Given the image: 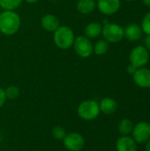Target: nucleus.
I'll return each instance as SVG.
<instances>
[{"label":"nucleus","mask_w":150,"mask_h":151,"mask_svg":"<svg viewBox=\"0 0 150 151\" xmlns=\"http://www.w3.org/2000/svg\"><path fill=\"white\" fill-rule=\"evenodd\" d=\"M124 1H126V2H131V1H133V0H124Z\"/></svg>","instance_id":"nucleus-29"},{"label":"nucleus","mask_w":150,"mask_h":151,"mask_svg":"<svg viewBox=\"0 0 150 151\" xmlns=\"http://www.w3.org/2000/svg\"><path fill=\"white\" fill-rule=\"evenodd\" d=\"M41 26L43 30L47 32H55L57 28L60 26V21L57 16L51 13H47L43 15L41 19Z\"/></svg>","instance_id":"nucleus-11"},{"label":"nucleus","mask_w":150,"mask_h":151,"mask_svg":"<svg viewBox=\"0 0 150 151\" xmlns=\"http://www.w3.org/2000/svg\"><path fill=\"white\" fill-rule=\"evenodd\" d=\"M21 27V18L15 11H4L0 12V32L2 35L11 36Z\"/></svg>","instance_id":"nucleus-1"},{"label":"nucleus","mask_w":150,"mask_h":151,"mask_svg":"<svg viewBox=\"0 0 150 151\" xmlns=\"http://www.w3.org/2000/svg\"><path fill=\"white\" fill-rule=\"evenodd\" d=\"M77 11L83 15L91 14L96 9V1L95 0H78L76 3Z\"/></svg>","instance_id":"nucleus-15"},{"label":"nucleus","mask_w":150,"mask_h":151,"mask_svg":"<svg viewBox=\"0 0 150 151\" xmlns=\"http://www.w3.org/2000/svg\"><path fill=\"white\" fill-rule=\"evenodd\" d=\"M142 3L146 6H150V0H142Z\"/></svg>","instance_id":"nucleus-28"},{"label":"nucleus","mask_w":150,"mask_h":151,"mask_svg":"<svg viewBox=\"0 0 150 151\" xmlns=\"http://www.w3.org/2000/svg\"><path fill=\"white\" fill-rule=\"evenodd\" d=\"M116 150L117 151H137V142L133 138L123 135L117 140Z\"/></svg>","instance_id":"nucleus-12"},{"label":"nucleus","mask_w":150,"mask_h":151,"mask_svg":"<svg viewBox=\"0 0 150 151\" xmlns=\"http://www.w3.org/2000/svg\"><path fill=\"white\" fill-rule=\"evenodd\" d=\"M1 35H2V34H1V32H0V38H1Z\"/></svg>","instance_id":"nucleus-31"},{"label":"nucleus","mask_w":150,"mask_h":151,"mask_svg":"<svg viewBox=\"0 0 150 151\" xmlns=\"http://www.w3.org/2000/svg\"><path fill=\"white\" fill-rule=\"evenodd\" d=\"M93 50L95 55L103 56L109 50V42L104 39H100L93 45Z\"/></svg>","instance_id":"nucleus-17"},{"label":"nucleus","mask_w":150,"mask_h":151,"mask_svg":"<svg viewBox=\"0 0 150 151\" xmlns=\"http://www.w3.org/2000/svg\"><path fill=\"white\" fill-rule=\"evenodd\" d=\"M51 134L55 140L57 141H63L65 136L66 135V131L65 129L61 127V126H56L52 128L51 130Z\"/></svg>","instance_id":"nucleus-21"},{"label":"nucleus","mask_w":150,"mask_h":151,"mask_svg":"<svg viewBox=\"0 0 150 151\" xmlns=\"http://www.w3.org/2000/svg\"><path fill=\"white\" fill-rule=\"evenodd\" d=\"M137 69H138V68H137L134 65H133V64L130 63V64L128 65L127 68H126V71H127V73H128L129 74H132V75H133V74L137 71Z\"/></svg>","instance_id":"nucleus-24"},{"label":"nucleus","mask_w":150,"mask_h":151,"mask_svg":"<svg viewBox=\"0 0 150 151\" xmlns=\"http://www.w3.org/2000/svg\"><path fill=\"white\" fill-rule=\"evenodd\" d=\"M143 35L142 29L141 26L135 23H132L127 25L124 28V37H126L130 42L139 41Z\"/></svg>","instance_id":"nucleus-13"},{"label":"nucleus","mask_w":150,"mask_h":151,"mask_svg":"<svg viewBox=\"0 0 150 151\" xmlns=\"http://www.w3.org/2000/svg\"><path fill=\"white\" fill-rule=\"evenodd\" d=\"M95 1H97V0H95Z\"/></svg>","instance_id":"nucleus-34"},{"label":"nucleus","mask_w":150,"mask_h":151,"mask_svg":"<svg viewBox=\"0 0 150 151\" xmlns=\"http://www.w3.org/2000/svg\"><path fill=\"white\" fill-rule=\"evenodd\" d=\"M100 112L99 103L93 99L82 101L77 108L78 116L86 121H91L97 119Z\"/></svg>","instance_id":"nucleus-3"},{"label":"nucleus","mask_w":150,"mask_h":151,"mask_svg":"<svg viewBox=\"0 0 150 151\" xmlns=\"http://www.w3.org/2000/svg\"><path fill=\"white\" fill-rule=\"evenodd\" d=\"M133 140L138 143H146L150 139V126L147 122H139L132 131Z\"/></svg>","instance_id":"nucleus-9"},{"label":"nucleus","mask_w":150,"mask_h":151,"mask_svg":"<svg viewBox=\"0 0 150 151\" xmlns=\"http://www.w3.org/2000/svg\"><path fill=\"white\" fill-rule=\"evenodd\" d=\"M121 7L120 0H97L96 8L98 11L106 16H111L117 13Z\"/></svg>","instance_id":"nucleus-8"},{"label":"nucleus","mask_w":150,"mask_h":151,"mask_svg":"<svg viewBox=\"0 0 150 151\" xmlns=\"http://www.w3.org/2000/svg\"><path fill=\"white\" fill-rule=\"evenodd\" d=\"M72 48L75 53L81 58H88L94 53L91 39L88 38L84 35L75 37Z\"/></svg>","instance_id":"nucleus-5"},{"label":"nucleus","mask_w":150,"mask_h":151,"mask_svg":"<svg viewBox=\"0 0 150 151\" xmlns=\"http://www.w3.org/2000/svg\"><path fill=\"white\" fill-rule=\"evenodd\" d=\"M146 151H150V139L146 142Z\"/></svg>","instance_id":"nucleus-27"},{"label":"nucleus","mask_w":150,"mask_h":151,"mask_svg":"<svg viewBox=\"0 0 150 151\" xmlns=\"http://www.w3.org/2000/svg\"><path fill=\"white\" fill-rule=\"evenodd\" d=\"M23 0H0L1 9L4 11H15L18 9Z\"/></svg>","instance_id":"nucleus-18"},{"label":"nucleus","mask_w":150,"mask_h":151,"mask_svg":"<svg viewBox=\"0 0 150 151\" xmlns=\"http://www.w3.org/2000/svg\"><path fill=\"white\" fill-rule=\"evenodd\" d=\"M24 2H26V3H27V4H35V3H37L39 0H23Z\"/></svg>","instance_id":"nucleus-26"},{"label":"nucleus","mask_w":150,"mask_h":151,"mask_svg":"<svg viewBox=\"0 0 150 151\" xmlns=\"http://www.w3.org/2000/svg\"><path fill=\"white\" fill-rule=\"evenodd\" d=\"M75 40L73 30L68 26H59L53 32V42L60 50H68L72 47Z\"/></svg>","instance_id":"nucleus-2"},{"label":"nucleus","mask_w":150,"mask_h":151,"mask_svg":"<svg viewBox=\"0 0 150 151\" xmlns=\"http://www.w3.org/2000/svg\"><path fill=\"white\" fill-rule=\"evenodd\" d=\"M0 151H1V144H0Z\"/></svg>","instance_id":"nucleus-32"},{"label":"nucleus","mask_w":150,"mask_h":151,"mask_svg":"<svg viewBox=\"0 0 150 151\" xmlns=\"http://www.w3.org/2000/svg\"><path fill=\"white\" fill-rule=\"evenodd\" d=\"M133 81L137 86L142 88H150V69L146 67L138 68L133 74Z\"/></svg>","instance_id":"nucleus-10"},{"label":"nucleus","mask_w":150,"mask_h":151,"mask_svg":"<svg viewBox=\"0 0 150 151\" xmlns=\"http://www.w3.org/2000/svg\"><path fill=\"white\" fill-rule=\"evenodd\" d=\"M103 25L99 22H90L84 28V35L89 39H95L102 35Z\"/></svg>","instance_id":"nucleus-16"},{"label":"nucleus","mask_w":150,"mask_h":151,"mask_svg":"<svg viewBox=\"0 0 150 151\" xmlns=\"http://www.w3.org/2000/svg\"><path fill=\"white\" fill-rule=\"evenodd\" d=\"M100 111L106 114L111 115L116 112L118 109V104L115 99L111 97H104L99 103Z\"/></svg>","instance_id":"nucleus-14"},{"label":"nucleus","mask_w":150,"mask_h":151,"mask_svg":"<svg viewBox=\"0 0 150 151\" xmlns=\"http://www.w3.org/2000/svg\"><path fill=\"white\" fill-rule=\"evenodd\" d=\"M118 131H119V133L121 134L127 135V134L132 133V131L133 129V124L130 119H124L118 123Z\"/></svg>","instance_id":"nucleus-19"},{"label":"nucleus","mask_w":150,"mask_h":151,"mask_svg":"<svg viewBox=\"0 0 150 151\" xmlns=\"http://www.w3.org/2000/svg\"><path fill=\"white\" fill-rule=\"evenodd\" d=\"M102 35L109 43H118L124 38V27L116 23H107L103 26Z\"/></svg>","instance_id":"nucleus-4"},{"label":"nucleus","mask_w":150,"mask_h":151,"mask_svg":"<svg viewBox=\"0 0 150 151\" xmlns=\"http://www.w3.org/2000/svg\"><path fill=\"white\" fill-rule=\"evenodd\" d=\"M63 144L67 150L80 151L85 147L86 141L82 134L76 132H72L66 134L63 139Z\"/></svg>","instance_id":"nucleus-7"},{"label":"nucleus","mask_w":150,"mask_h":151,"mask_svg":"<svg viewBox=\"0 0 150 151\" xmlns=\"http://www.w3.org/2000/svg\"><path fill=\"white\" fill-rule=\"evenodd\" d=\"M141 27L143 33H145L147 35H150V12L146 13L143 17Z\"/></svg>","instance_id":"nucleus-22"},{"label":"nucleus","mask_w":150,"mask_h":151,"mask_svg":"<svg viewBox=\"0 0 150 151\" xmlns=\"http://www.w3.org/2000/svg\"><path fill=\"white\" fill-rule=\"evenodd\" d=\"M6 100L7 99H6V96H5L4 89L0 87V108H2L4 105Z\"/></svg>","instance_id":"nucleus-23"},{"label":"nucleus","mask_w":150,"mask_h":151,"mask_svg":"<svg viewBox=\"0 0 150 151\" xmlns=\"http://www.w3.org/2000/svg\"><path fill=\"white\" fill-rule=\"evenodd\" d=\"M2 12V9H1V6H0V12Z\"/></svg>","instance_id":"nucleus-30"},{"label":"nucleus","mask_w":150,"mask_h":151,"mask_svg":"<svg viewBox=\"0 0 150 151\" xmlns=\"http://www.w3.org/2000/svg\"><path fill=\"white\" fill-rule=\"evenodd\" d=\"M5 96L7 100H15L19 96L20 90L15 85H10L4 89Z\"/></svg>","instance_id":"nucleus-20"},{"label":"nucleus","mask_w":150,"mask_h":151,"mask_svg":"<svg viewBox=\"0 0 150 151\" xmlns=\"http://www.w3.org/2000/svg\"></svg>","instance_id":"nucleus-35"},{"label":"nucleus","mask_w":150,"mask_h":151,"mask_svg":"<svg viewBox=\"0 0 150 151\" xmlns=\"http://www.w3.org/2000/svg\"><path fill=\"white\" fill-rule=\"evenodd\" d=\"M129 60L137 68L145 67L149 60V51L144 45H138L131 50Z\"/></svg>","instance_id":"nucleus-6"},{"label":"nucleus","mask_w":150,"mask_h":151,"mask_svg":"<svg viewBox=\"0 0 150 151\" xmlns=\"http://www.w3.org/2000/svg\"><path fill=\"white\" fill-rule=\"evenodd\" d=\"M149 126H150V122H149Z\"/></svg>","instance_id":"nucleus-33"},{"label":"nucleus","mask_w":150,"mask_h":151,"mask_svg":"<svg viewBox=\"0 0 150 151\" xmlns=\"http://www.w3.org/2000/svg\"><path fill=\"white\" fill-rule=\"evenodd\" d=\"M144 46L150 52V35H147L144 39Z\"/></svg>","instance_id":"nucleus-25"}]
</instances>
